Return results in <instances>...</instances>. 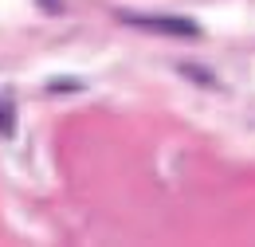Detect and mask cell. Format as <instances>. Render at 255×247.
<instances>
[{
    "instance_id": "1",
    "label": "cell",
    "mask_w": 255,
    "mask_h": 247,
    "mask_svg": "<svg viewBox=\"0 0 255 247\" xmlns=\"http://www.w3.org/2000/svg\"><path fill=\"white\" fill-rule=\"evenodd\" d=\"M126 24L133 28H145V31H157V35H173V39H192L200 35V28L192 20H177V16H122Z\"/></svg>"
}]
</instances>
